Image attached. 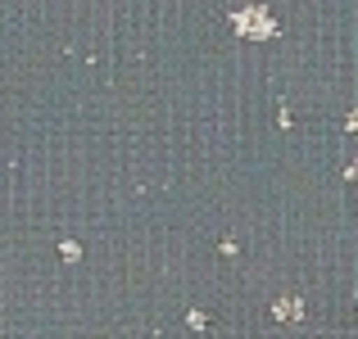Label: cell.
<instances>
[{"mask_svg":"<svg viewBox=\"0 0 358 339\" xmlns=\"http://www.w3.org/2000/svg\"><path fill=\"white\" fill-rule=\"evenodd\" d=\"M59 258H64V262H78V258H82V244L64 240V244H59Z\"/></svg>","mask_w":358,"mask_h":339,"instance_id":"3957f363","label":"cell"},{"mask_svg":"<svg viewBox=\"0 0 358 339\" xmlns=\"http://www.w3.org/2000/svg\"><path fill=\"white\" fill-rule=\"evenodd\" d=\"M186 326H191V331H204V326H209V317H204V312H200V308H195V312H191V317H186Z\"/></svg>","mask_w":358,"mask_h":339,"instance_id":"277c9868","label":"cell"},{"mask_svg":"<svg viewBox=\"0 0 358 339\" xmlns=\"http://www.w3.org/2000/svg\"><path fill=\"white\" fill-rule=\"evenodd\" d=\"M272 317H277V322H286V326L304 322V299H299V294H281V299H272Z\"/></svg>","mask_w":358,"mask_h":339,"instance_id":"7a4b0ae2","label":"cell"},{"mask_svg":"<svg viewBox=\"0 0 358 339\" xmlns=\"http://www.w3.org/2000/svg\"><path fill=\"white\" fill-rule=\"evenodd\" d=\"M231 23H236V32H241V36H254V41H263V36L277 32V23H272V14H268L263 5L236 9V14H231Z\"/></svg>","mask_w":358,"mask_h":339,"instance_id":"6da1fadb","label":"cell"}]
</instances>
